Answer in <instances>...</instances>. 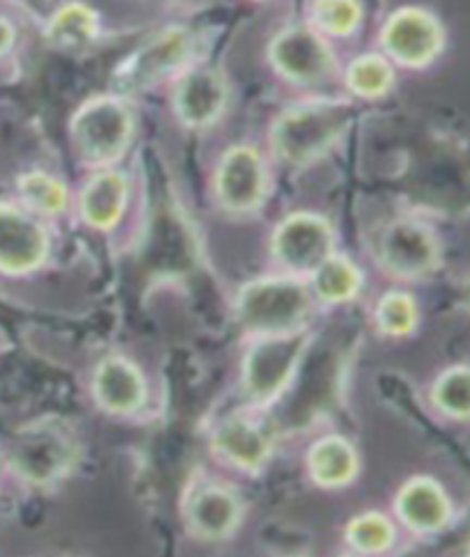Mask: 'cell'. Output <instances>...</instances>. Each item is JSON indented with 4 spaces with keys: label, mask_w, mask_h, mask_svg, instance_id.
Segmentation results:
<instances>
[{
    "label": "cell",
    "mask_w": 470,
    "mask_h": 557,
    "mask_svg": "<svg viewBox=\"0 0 470 557\" xmlns=\"http://www.w3.org/2000/svg\"><path fill=\"white\" fill-rule=\"evenodd\" d=\"M351 115L345 101H319L285 113L273 128L277 154L296 165L317 159L345 134Z\"/></svg>",
    "instance_id": "obj_1"
},
{
    "label": "cell",
    "mask_w": 470,
    "mask_h": 557,
    "mask_svg": "<svg viewBox=\"0 0 470 557\" xmlns=\"http://www.w3.org/2000/svg\"><path fill=\"white\" fill-rule=\"evenodd\" d=\"M310 298L304 285L294 281H260L239 296V317L250 331L283 333L306 317Z\"/></svg>",
    "instance_id": "obj_2"
},
{
    "label": "cell",
    "mask_w": 470,
    "mask_h": 557,
    "mask_svg": "<svg viewBox=\"0 0 470 557\" xmlns=\"http://www.w3.org/2000/svg\"><path fill=\"white\" fill-rule=\"evenodd\" d=\"M72 134L85 161L109 163L129 143L132 117L115 99H97L76 115Z\"/></svg>",
    "instance_id": "obj_3"
},
{
    "label": "cell",
    "mask_w": 470,
    "mask_h": 557,
    "mask_svg": "<svg viewBox=\"0 0 470 557\" xmlns=\"http://www.w3.org/2000/svg\"><path fill=\"white\" fill-rule=\"evenodd\" d=\"M381 262L393 275L422 277L432 273L441 262V244L436 234L416 221L393 223L381 237Z\"/></svg>",
    "instance_id": "obj_4"
},
{
    "label": "cell",
    "mask_w": 470,
    "mask_h": 557,
    "mask_svg": "<svg viewBox=\"0 0 470 557\" xmlns=\"http://www.w3.org/2000/svg\"><path fill=\"white\" fill-rule=\"evenodd\" d=\"M304 345V335H289L267 339L250 351L246 362V388L252 399L269 401L285 388L301 358Z\"/></svg>",
    "instance_id": "obj_5"
},
{
    "label": "cell",
    "mask_w": 470,
    "mask_h": 557,
    "mask_svg": "<svg viewBox=\"0 0 470 557\" xmlns=\"http://www.w3.org/2000/svg\"><path fill=\"white\" fill-rule=\"evenodd\" d=\"M331 227L317 216H292L273 237V250L285 267L292 271L314 273L331 255Z\"/></svg>",
    "instance_id": "obj_6"
},
{
    "label": "cell",
    "mask_w": 470,
    "mask_h": 557,
    "mask_svg": "<svg viewBox=\"0 0 470 557\" xmlns=\"http://www.w3.org/2000/svg\"><path fill=\"white\" fill-rule=\"evenodd\" d=\"M383 45L388 53L411 67H422L432 62L441 47L443 33L436 21L420 10H401L383 30Z\"/></svg>",
    "instance_id": "obj_7"
},
{
    "label": "cell",
    "mask_w": 470,
    "mask_h": 557,
    "mask_svg": "<svg viewBox=\"0 0 470 557\" xmlns=\"http://www.w3.org/2000/svg\"><path fill=\"white\" fill-rule=\"evenodd\" d=\"M190 55V37L184 30H170L149 41L118 74L124 90H140L180 70Z\"/></svg>",
    "instance_id": "obj_8"
},
{
    "label": "cell",
    "mask_w": 470,
    "mask_h": 557,
    "mask_svg": "<svg viewBox=\"0 0 470 557\" xmlns=\"http://www.w3.org/2000/svg\"><path fill=\"white\" fill-rule=\"evenodd\" d=\"M49 239L33 219L0 205V271L26 273L45 262Z\"/></svg>",
    "instance_id": "obj_9"
},
{
    "label": "cell",
    "mask_w": 470,
    "mask_h": 557,
    "mask_svg": "<svg viewBox=\"0 0 470 557\" xmlns=\"http://www.w3.org/2000/svg\"><path fill=\"white\" fill-rule=\"evenodd\" d=\"M72 459L70 441L53 430H30L21 434L12 447V466L21 478L45 484L65 473Z\"/></svg>",
    "instance_id": "obj_10"
},
{
    "label": "cell",
    "mask_w": 470,
    "mask_h": 557,
    "mask_svg": "<svg viewBox=\"0 0 470 557\" xmlns=\"http://www.w3.org/2000/svg\"><path fill=\"white\" fill-rule=\"evenodd\" d=\"M219 198L234 211L258 207L264 196V165L250 147H237L227 152L217 177Z\"/></svg>",
    "instance_id": "obj_11"
},
{
    "label": "cell",
    "mask_w": 470,
    "mask_h": 557,
    "mask_svg": "<svg viewBox=\"0 0 470 557\" xmlns=\"http://www.w3.org/2000/svg\"><path fill=\"white\" fill-rule=\"evenodd\" d=\"M397 513L406 528L430 534L443 530L453 519V503L434 478H413L397 496Z\"/></svg>",
    "instance_id": "obj_12"
},
{
    "label": "cell",
    "mask_w": 470,
    "mask_h": 557,
    "mask_svg": "<svg viewBox=\"0 0 470 557\" xmlns=\"http://www.w3.org/2000/svg\"><path fill=\"white\" fill-rule=\"evenodd\" d=\"M275 67L294 81H317L331 70V51L312 30L294 28L273 41Z\"/></svg>",
    "instance_id": "obj_13"
},
{
    "label": "cell",
    "mask_w": 470,
    "mask_h": 557,
    "mask_svg": "<svg viewBox=\"0 0 470 557\" xmlns=\"http://www.w3.org/2000/svg\"><path fill=\"white\" fill-rule=\"evenodd\" d=\"M95 393L109 411L132 413L145 399V381L132 362L124 358H109L97 370Z\"/></svg>",
    "instance_id": "obj_14"
},
{
    "label": "cell",
    "mask_w": 470,
    "mask_h": 557,
    "mask_svg": "<svg viewBox=\"0 0 470 557\" xmlns=\"http://www.w3.org/2000/svg\"><path fill=\"white\" fill-rule=\"evenodd\" d=\"M175 101L184 122L205 126L221 115L225 106V85L217 72H190L182 78Z\"/></svg>",
    "instance_id": "obj_15"
},
{
    "label": "cell",
    "mask_w": 470,
    "mask_h": 557,
    "mask_svg": "<svg viewBox=\"0 0 470 557\" xmlns=\"http://www.w3.org/2000/svg\"><path fill=\"white\" fill-rule=\"evenodd\" d=\"M213 445H217L221 455L248 470L260 468L271 453V445L258 426L239 418L219 426L217 436H213Z\"/></svg>",
    "instance_id": "obj_16"
},
{
    "label": "cell",
    "mask_w": 470,
    "mask_h": 557,
    "mask_svg": "<svg viewBox=\"0 0 470 557\" xmlns=\"http://www.w3.org/2000/svg\"><path fill=\"white\" fill-rule=\"evenodd\" d=\"M126 207V180L120 173H103L83 190V219L95 227H111L120 221Z\"/></svg>",
    "instance_id": "obj_17"
},
{
    "label": "cell",
    "mask_w": 470,
    "mask_h": 557,
    "mask_svg": "<svg viewBox=\"0 0 470 557\" xmlns=\"http://www.w3.org/2000/svg\"><path fill=\"white\" fill-rule=\"evenodd\" d=\"M310 473L324 486H339L354 480L358 457L345 438H324L310 449Z\"/></svg>",
    "instance_id": "obj_18"
},
{
    "label": "cell",
    "mask_w": 470,
    "mask_h": 557,
    "mask_svg": "<svg viewBox=\"0 0 470 557\" xmlns=\"http://www.w3.org/2000/svg\"><path fill=\"white\" fill-rule=\"evenodd\" d=\"M239 505L223 488H205L190 505V521L205 537L219 540L237 525Z\"/></svg>",
    "instance_id": "obj_19"
},
{
    "label": "cell",
    "mask_w": 470,
    "mask_h": 557,
    "mask_svg": "<svg viewBox=\"0 0 470 557\" xmlns=\"http://www.w3.org/2000/svg\"><path fill=\"white\" fill-rule=\"evenodd\" d=\"M436 409L450 420H470V366L445 370L432 388Z\"/></svg>",
    "instance_id": "obj_20"
},
{
    "label": "cell",
    "mask_w": 470,
    "mask_h": 557,
    "mask_svg": "<svg viewBox=\"0 0 470 557\" xmlns=\"http://www.w3.org/2000/svg\"><path fill=\"white\" fill-rule=\"evenodd\" d=\"M97 33V18L95 14L83 5H67L62 8L49 26V37L53 45L65 49H78L92 41Z\"/></svg>",
    "instance_id": "obj_21"
},
{
    "label": "cell",
    "mask_w": 470,
    "mask_h": 557,
    "mask_svg": "<svg viewBox=\"0 0 470 557\" xmlns=\"http://www.w3.org/2000/svg\"><path fill=\"white\" fill-rule=\"evenodd\" d=\"M314 285L326 301H347L360 287V273L345 257L329 255L314 271Z\"/></svg>",
    "instance_id": "obj_22"
},
{
    "label": "cell",
    "mask_w": 470,
    "mask_h": 557,
    "mask_svg": "<svg viewBox=\"0 0 470 557\" xmlns=\"http://www.w3.org/2000/svg\"><path fill=\"white\" fill-rule=\"evenodd\" d=\"M376 324L388 335H409L418 326V304L411 294L391 292L376 308Z\"/></svg>",
    "instance_id": "obj_23"
},
{
    "label": "cell",
    "mask_w": 470,
    "mask_h": 557,
    "mask_svg": "<svg viewBox=\"0 0 470 557\" xmlns=\"http://www.w3.org/2000/svg\"><path fill=\"white\" fill-rule=\"evenodd\" d=\"M393 70L388 62L379 55L358 58L349 67V85L351 90L362 97H379L391 88Z\"/></svg>",
    "instance_id": "obj_24"
},
{
    "label": "cell",
    "mask_w": 470,
    "mask_h": 557,
    "mask_svg": "<svg viewBox=\"0 0 470 557\" xmlns=\"http://www.w3.org/2000/svg\"><path fill=\"white\" fill-rule=\"evenodd\" d=\"M349 542L362 553H381L395 542V528L381 513H366L349 525Z\"/></svg>",
    "instance_id": "obj_25"
},
{
    "label": "cell",
    "mask_w": 470,
    "mask_h": 557,
    "mask_svg": "<svg viewBox=\"0 0 470 557\" xmlns=\"http://www.w3.org/2000/svg\"><path fill=\"white\" fill-rule=\"evenodd\" d=\"M21 196L33 209L45 213H55L67 202L65 186L45 173H33L21 180Z\"/></svg>",
    "instance_id": "obj_26"
},
{
    "label": "cell",
    "mask_w": 470,
    "mask_h": 557,
    "mask_svg": "<svg viewBox=\"0 0 470 557\" xmlns=\"http://www.w3.org/2000/svg\"><path fill=\"white\" fill-rule=\"evenodd\" d=\"M317 24L333 35H347L356 28L360 8L354 0H314Z\"/></svg>",
    "instance_id": "obj_27"
},
{
    "label": "cell",
    "mask_w": 470,
    "mask_h": 557,
    "mask_svg": "<svg viewBox=\"0 0 470 557\" xmlns=\"http://www.w3.org/2000/svg\"><path fill=\"white\" fill-rule=\"evenodd\" d=\"M12 37H14V33H12L10 24H8V21L0 18V53H5L10 49Z\"/></svg>",
    "instance_id": "obj_28"
},
{
    "label": "cell",
    "mask_w": 470,
    "mask_h": 557,
    "mask_svg": "<svg viewBox=\"0 0 470 557\" xmlns=\"http://www.w3.org/2000/svg\"><path fill=\"white\" fill-rule=\"evenodd\" d=\"M28 5H45V0H26Z\"/></svg>",
    "instance_id": "obj_29"
},
{
    "label": "cell",
    "mask_w": 470,
    "mask_h": 557,
    "mask_svg": "<svg viewBox=\"0 0 470 557\" xmlns=\"http://www.w3.org/2000/svg\"><path fill=\"white\" fill-rule=\"evenodd\" d=\"M466 296H468V306H470V283H468V292H466Z\"/></svg>",
    "instance_id": "obj_30"
}]
</instances>
